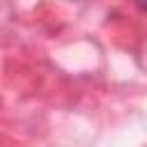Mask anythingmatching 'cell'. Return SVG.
<instances>
[{
  "mask_svg": "<svg viewBox=\"0 0 147 147\" xmlns=\"http://www.w3.org/2000/svg\"><path fill=\"white\" fill-rule=\"evenodd\" d=\"M133 2H136V5H138L142 11H147V0H133Z\"/></svg>",
  "mask_w": 147,
  "mask_h": 147,
  "instance_id": "cell-1",
  "label": "cell"
}]
</instances>
